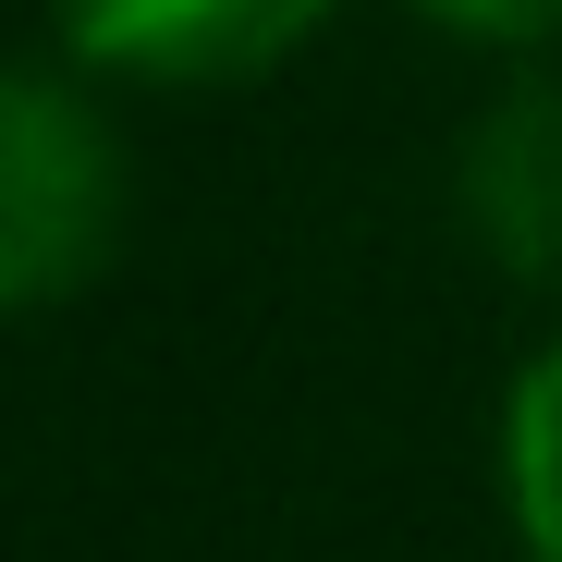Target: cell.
Masks as SVG:
<instances>
[{
	"label": "cell",
	"instance_id": "obj_1",
	"mask_svg": "<svg viewBox=\"0 0 562 562\" xmlns=\"http://www.w3.org/2000/svg\"><path fill=\"white\" fill-rule=\"evenodd\" d=\"M135 221V159L99 86L0 61V318H37L86 294Z\"/></svg>",
	"mask_w": 562,
	"mask_h": 562
},
{
	"label": "cell",
	"instance_id": "obj_2",
	"mask_svg": "<svg viewBox=\"0 0 562 562\" xmlns=\"http://www.w3.org/2000/svg\"><path fill=\"white\" fill-rule=\"evenodd\" d=\"M49 13L99 86H245L294 61L330 0H49Z\"/></svg>",
	"mask_w": 562,
	"mask_h": 562
},
{
	"label": "cell",
	"instance_id": "obj_4",
	"mask_svg": "<svg viewBox=\"0 0 562 562\" xmlns=\"http://www.w3.org/2000/svg\"><path fill=\"white\" fill-rule=\"evenodd\" d=\"M502 514H514L526 562H562V330L502 392Z\"/></svg>",
	"mask_w": 562,
	"mask_h": 562
},
{
	"label": "cell",
	"instance_id": "obj_3",
	"mask_svg": "<svg viewBox=\"0 0 562 562\" xmlns=\"http://www.w3.org/2000/svg\"><path fill=\"white\" fill-rule=\"evenodd\" d=\"M452 221L502 281L562 294V74H514L452 147Z\"/></svg>",
	"mask_w": 562,
	"mask_h": 562
},
{
	"label": "cell",
	"instance_id": "obj_5",
	"mask_svg": "<svg viewBox=\"0 0 562 562\" xmlns=\"http://www.w3.org/2000/svg\"><path fill=\"white\" fill-rule=\"evenodd\" d=\"M404 13H428V25L464 37V49H514V61H538V49L562 37V0H404Z\"/></svg>",
	"mask_w": 562,
	"mask_h": 562
}]
</instances>
